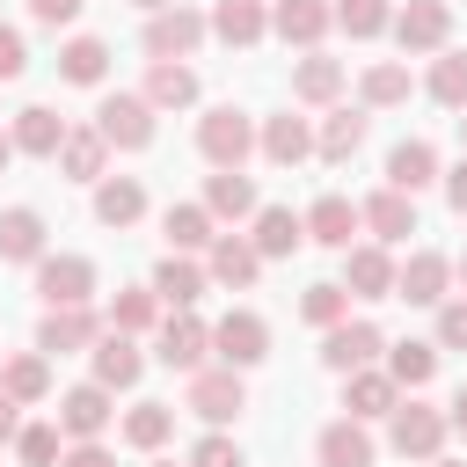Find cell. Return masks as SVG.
<instances>
[{
  "label": "cell",
  "instance_id": "6da1fadb",
  "mask_svg": "<svg viewBox=\"0 0 467 467\" xmlns=\"http://www.w3.org/2000/svg\"><path fill=\"white\" fill-rule=\"evenodd\" d=\"M387 445H394L401 460H438V452H445V409L401 394V401L387 409Z\"/></svg>",
  "mask_w": 467,
  "mask_h": 467
},
{
  "label": "cell",
  "instance_id": "7a4b0ae2",
  "mask_svg": "<svg viewBox=\"0 0 467 467\" xmlns=\"http://www.w3.org/2000/svg\"><path fill=\"white\" fill-rule=\"evenodd\" d=\"M197 153H204L212 168H241V161L255 153V117L234 109V102L204 109V117H197Z\"/></svg>",
  "mask_w": 467,
  "mask_h": 467
},
{
  "label": "cell",
  "instance_id": "3957f363",
  "mask_svg": "<svg viewBox=\"0 0 467 467\" xmlns=\"http://www.w3.org/2000/svg\"><path fill=\"white\" fill-rule=\"evenodd\" d=\"M204 36H212V15H197V7L175 0V7H153L146 15V36L139 44H146V58H190Z\"/></svg>",
  "mask_w": 467,
  "mask_h": 467
},
{
  "label": "cell",
  "instance_id": "277c9868",
  "mask_svg": "<svg viewBox=\"0 0 467 467\" xmlns=\"http://www.w3.org/2000/svg\"><path fill=\"white\" fill-rule=\"evenodd\" d=\"M95 131H102L117 153H146V146H153V102H146V95H102V102H95Z\"/></svg>",
  "mask_w": 467,
  "mask_h": 467
},
{
  "label": "cell",
  "instance_id": "5b68a950",
  "mask_svg": "<svg viewBox=\"0 0 467 467\" xmlns=\"http://www.w3.org/2000/svg\"><path fill=\"white\" fill-rule=\"evenodd\" d=\"M212 350H219V365H234V372L263 365V358H270V321H263V314H248V306L219 314V321H212Z\"/></svg>",
  "mask_w": 467,
  "mask_h": 467
},
{
  "label": "cell",
  "instance_id": "8992f818",
  "mask_svg": "<svg viewBox=\"0 0 467 467\" xmlns=\"http://www.w3.org/2000/svg\"><path fill=\"white\" fill-rule=\"evenodd\" d=\"M241 409H248V387H241L234 365H197V372H190V416H204V423L219 431V423H234Z\"/></svg>",
  "mask_w": 467,
  "mask_h": 467
},
{
  "label": "cell",
  "instance_id": "52a82bcc",
  "mask_svg": "<svg viewBox=\"0 0 467 467\" xmlns=\"http://www.w3.org/2000/svg\"><path fill=\"white\" fill-rule=\"evenodd\" d=\"M394 44L416 58V51H445V36H452V7L445 0H409V7H394Z\"/></svg>",
  "mask_w": 467,
  "mask_h": 467
},
{
  "label": "cell",
  "instance_id": "ba28073f",
  "mask_svg": "<svg viewBox=\"0 0 467 467\" xmlns=\"http://www.w3.org/2000/svg\"><path fill=\"white\" fill-rule=\"evenodd\" d=\"M36 292H44V306H88L95 263L88 255H36Z\"/></svg>",
  "mask_w": 467,
  "mask_h": 467
},
{
  "label": "cell",
  "instance_id": "9c48e42d",
  "mask_svg": "<svg viewBox=\"0 0 467 467\" xmlns=\"http://www.w3.org/2000/svg\"><path fill=\"white\" fill-rule=\"evenodd\" d=\"M379 350H387V336L372 328V321H336V328H321V365L328 372H358V365H379Z\"/></svg>",
  "mask_w": 467,
  "mask_h": 467
},
{
  "label": "cell",
  "instance_id": "30bf717a",
  "mask_svg": "<svg viewBox=\"0 0 467 467\" xmlns=\"http://www.w3.org/2000/svg\"><path fill=\"white\" fill-rule=\"evenodd\" d=\"M204 277H212V285H226V292H248V285L263 277L255 241H248V234H212V248H204Z\"/></svg>",
  "mask_w": 467,
  "mask_h": 467
},
{
  "label": "cell",
  "instance_id": "8fae6325",
  "mask_svg": "<svg viewBox=\"0 0 467 467\" xmlns=\"http://www.w3.org/2000/svg\"><path fill=\"white\" fill-rule=\"evenodd\" d=\"M445 285H452V255H438V248H416L409 263H394V299H409V306H438Z\"/></svg>",
  "mask_w": 467,
  "mask_h": 467
},
{
  "label": "cell",
  "instance_id": "7c38bea8",
  "mask_svg": "<svg viewBox=\"0 0 467 467\" xmlns=\"http://www.w3.org/2000/svg\"><path fill=\"white\" fill-rule=\"evenodd\" d=\"M95 336H102V314H95V306H44V321H36V350H44V358L88 350Z\"/></svg>",
  "mask_w": 467,
  "mask_h": 467
},
{
  "label": "cell",
  "instance_id": "4fadbf2b",
  "mask_svg": "<svg viewBox=\"0 0 467 467\" xmlns=\"http://www.w3.org/2000/svg\"><path fill=\"white\" fill-rule=\"evenodd\" d=\"M51 161H58V175H66V182H102V175H109V139H102L95 124H80V131L66 124V139H58V153H51Z\"/></svg>",
  "mask_w": 467,
  "mask_h": 467
},
{
  "label": "cell",
  "instance_id": "5bb4252c",
  "mask_svg": "<svg viewBox=\"0 0 467 467\" xmlns=\"http://www.w3.org/2000/svg\"><path fill=\"white\" fill-rule=\"evenodd\" d=\"M343 292H350V299H394V255H387L379 241L343 248Z\"/></svg>",
  "mask_w": 467,
  "mask_h": 467
},
{
  "label": "cell",
  "instance_id": "9a60e30c",
  "mask_svg": "<svg viewBox=\"0 0 467 467\" xmlns=\"http://www.w3.org/2000/svg\"><path fill=\"white\" fill-rule=\"evenodd\" d=\"M204 358H212V328H204L190 306L168 314V321H161V365H168V372H197Z\"/></svg>",
  "mask_w": 467,
  "mask_h": 467
},
{
  "label": "cell",
  "instance_id": "2e32d148",
  "mask_svg": "<svg viewBox=\"0 0 467 467\" xmlns=\"http://www.w3.org/2000/svg\"><path fill=\"white\" fill-rule=\"evenodd\" d=\"M88 358H95V387H139V372H146V358H139V343L124 336V328H102L95 343H88Z\"/></svg>",
  "mask_w": 467,
  "mask_h": 467
},
{
  "label": "cell",
  "instance_id": "e0dca14e",
  "mask_svg": "<svg viewBox=\"0 0 467 467\" xmlns=\"http://www.w3.org/2000/svg\"><path fill=\"white\" fill-rule=\"evenodd\" d=\"M255 153L270 161V168H299L306 153H314V124L306 117H263V131H255Z\"/></svg>",
  "mask_w": 467,
  "mask_h": 467
},
{
  "label": "cell",
  "instance_id": "ac0fdd59",
  "mask_svg": "<svg viewBox=\"0 0 467 467\" xmlns=\"http://www.w3.org/2000/svg\"><path fill=\"white\" fill-rule=\"evenodd\" d=\"M394 401H401V387L387 379V365H358V372H343V416L372 423V416H387Z\"/></svg>",
  "mask_w": 467,
  "mask_h": 467
},
{
  "label": "cell",
  "instance_id": "d6986e66",
  "mask_svg": "<svg viewBox=\"0 0 467 467\" xmlns=\"http://www.w3.org/2000/svg\"><path fill=\"white\" fill-rule=\"evenodd\" d=\"M255 255L263 263H277V255H292V248H306V219L292 212V204H255Z\"/></svg>",
  "mask_w": 467,
  "mask_h": 467
},
{
  "label": "cell",
  "instance_id": "ffe728a7",
  "mask_svg": "<svg viewBox=\"0 0 467 467\" xmlns=\"http://www.w3.org/2000/svg\"><path fill=\"white\" fill-rule=\"evenodd\" d=\"M204 285H212V277H204V263H190V255H175V248H168V255H161V270H153V299H161L168 314L197 306V299H204Z\"/></svg>",
  "mask_w": 467,
  "mask_h": 467
},
{
  "label": "cell",
  "instance_id": "44dd1931",
  "mask_svg": "<svg viewBox=\"0 0 467 467\" xmlns=\"http://www.w3.org/2000/svg\"><path fill=\"white\" fill-rule=\"evenodd\" d=\"M109 416H117V409H109V387H95V379L73 387V394H58V431H66V438H102Z\"/></svg>",
  "mask_w": 467,
  "mask_h": 467
},
{
  "label": "cell",
  "instance_id": "7402d4cb",
  "mask_svg": "<svg viewBox=\"0 0 467 467\" xmlns=\"http://www.w3.org/2000/svg\"><path fill=\"white\" fill-rule=\"evenodd\" d=\"M314 452H321V467H372V460H379V445H372V431H365L358 416H336V423L314 438Z\"/></svg>",
  "mask_w": 467,
  "mask_h": 467
},
{
  "label": "cell",
  "instance_id": "603a6c76",
  "mask_svg": "<svg viewBox=\"0 0 467 467\" xmlns=\"http://www.w3.org/2000/svg\"><path fill=\"white\" fill-rule=\"evenodd\" d=\"M328 22H336L328 0H277V7H270V29H277L285 44H299V51H314V44L328 36Z\"/></svg>",
  "mask_w": 467,
  "mask_h": 467
},
{
  "label": "cell",
  "instance_id": "cb8c5ba5",
  "mask_svg": "<svg viewBox=\"0 0 467 467\" xmlns=\"http://www.w3.org/2000/svg\"><path fill=\"white\" fill-rule=\"evenodd\" d=\"M431 182H438V146H431V139H401V146L387 153V190L416 197V190H431Z\"/></svg>",
  "mask_w": 467,
  "mask_h": 467
},
{
  "label": "cell",
  "instance_id": "d4e9b609",
  "mask_svg": "<svg viewBox=\"0 0 467 467\" xmlns=\"http://www.w3.org/2000/svg\"><path fill=\"white\" fill-rule=\"evenodd\" d=\"M299 219H306V241H321V248H350V234L365 226V219H358V204H350V197H336V190H328V197H314Z\"/></svg>",
  "mask_w": 467,
  "mask_h": 467
},
{
  "label": "cell",
  "instance_id": "484cf974",
  "mask_svg": "<svg viewBox=\"0 0 467 467\" xmlns=\"http://www.w3.org/2000/svg\"><path fill=\"white\" fill-rule=\"evenodd\" d=\"M358 219L372 226V241H379V248H394V241H409V234H416V197L379 190V197H365V204H358Z\"/></svg>",
  "mask_w": 467,
  "mask_h": 467
},
{
  "label": "cell",
  "instance_id": "4316f807",
  "mask_svg": "<svg viewBox=\"0 0 467 467\" xmlns=\"http://www.w3.org/2000/svg\"><path fill=\"white\" fill-rule=\"evenodd\" d=\"M212 36L234 44V51H248V44L270 36V7H263V0H219V7H212Z\"/></svg>",
  "mask_w": 467,
  "mask_h": 467
},
{
  "label": "cell",
  "instance_id": "83f0119b",
  "mask_svg": "<svg viewBox=\"0 0 467 467\" xmlns=\"http://www.w3.org/2000/svg\"><path fill=\"white\" fill-rule=\"evenodd\" d=\"M15 153H29V161H51L58 153V139H66V117L58 109H44V102H29V109H15Z\"/></svg>",
  "mask_w": 467,
  "mask_h": 467
},
{
  "label": "cell",
  "instance_id": "f1b7e54d",
  "mask_svg": "<svg viewBox=\"0 0 467 467\" xmlns=\"http://www.w3.org/2000/svg\"><path fill=\"white\" fill-rule=\"evenodd\" d=\"M365 131H372V117H365V109H328V117H321V131H314V153H321L328 168H343V161L365 146Z\"/></svg>",
  "mask_w": 467,
  "mask_h": 467
},
{
  "label": "cell",
  "instance_id": "f546056e",
  "mask_svg": "<svg viewBox=\"0 0 467 467\" xmlns=\"http://www.w3.org/2000/svg\"><path fill=\"white\" fill-rule=\"evenodd\" d=\"M212 219H255V182L241 168H212L204 175V197H197Z\"/></svg>",
  "mask_w": 467,
  "mask_h": 467
},
{
  "label": "cell",
  "instance_id": "4dcf8cb0",
  "mask_svg": "<svg viewBox=\"0 0 467 467\" xmlns=\"http://www.w3.org/2000/svg\"><path fill=\"white\" fill-rule=\"evenodd\" d=\"M95 219L102 226H139L146 219V182L139 175H102L95 182Z\"/></svg>",
  "mask_w": 467,
  "mask_h": 467
},
{
  "label": "cell",
  "instance_id": "1f68e13d",
  "mask_svg": "<svg viewBox=\"0 0 467 467\" xmlns=\"http://www.w3.org/2000/svg\"><path fill=\"white\" fill-rule=\"evenodd\" d=\"M36 255H44V212L7 204L0 212V263H36Z\"/></svg>",
  "mask_w": 467,
  "mask_h": 467
},
{
  "label": "cell",
  "instance_id": "d6a6232c",
  "mask_svg": "<svg viewBox=\"0 0 467 467\" xmlns=\"http://www.w3.org/2000/svg\"><path fill=\"white\" fill-rule=\"evenodd\" d=\"M292 95H299V102H314V109H328V102L343 95V58H321V51H306V58L292 66Z\"/></svg>",
  "mask_w": 467,
  "mask_h": 467
},
{
  "label": "cell",
  "instance_id": "836d02e7",
  "mask_svg": "<svg viewBox=\"0 0 467 467\" xmlns=\"http://www.w3.org/2000/svg\"><path fill=\"white\" fill-rule=\"evenodd\" d=\"M153 109H190L197 102V73L182 66V58H153V73H146V88H139Z\"/></svg>",
  "mask_w": 467,
  "mask_h": 467
},
{
  "label": "cell",
  "instance_id": "e575fe53",
  "mask_svg": "<svg viewBox=\"0 0 467 467\" xmlns=\"http://www.w3.org/2000/svg\"><path fill=\"white\" fill-rule=\"evenodd\" d=\"M212 226H219V219H212L204 204H168V212H161V234H168V248H175V255L212 248Z\"/></svg>",
  "mask_w": 467,
  "mask_h": 467
},
{
  "label": "cell",
  "instance_id": "d590c367",
  "mask_svg": "<svg viewBox=\"0 0 467 467\" xmlns=\"http://www.w3.org/2000/svg\"><path fill=\"white\" fill-rule=\"evenodd\" d=\"M175 438V409L168 401H139V409H124V445L131 452H161Z\"/></svg>",
  "mask_w": 467,
  "mask_h": 467
},
{
  "label": "cell",
  "instance_id": "8d00e7d4",
  "mask_svg": "<svg viewBox=\"0 0 467 467\" xmlns=\"http://www.w3.org/2000/svg\"><path fill=\"white\" fill-rule=\"evenodd\" d=\"M58 73H66L73 88H102V73H109V44H102V36H66Z\"/></svg>",
  "mask_w": 467,
  "mask_h": 467
},
{
  "label": "cell",
  "instance_id": "74e56055",
  "mask_svg": "<svg viewBox=\"0 0 467 467\" xmlns=\"http://www.w3.org/2000/svg\"><path fill=\"white\" fill-rule=\"evenodd\" d=\"M379 358H387V379H394V387H409V394H416V387H431V372H438V343H387Z\"/></svg>",
  "mask_w": 467,
  "mask_h": 467
},
{
  "label": "cell",
  "instance_id": "f35d334b",
  "mask_svg": "<svg viewBox=\"0 0 467 467\" xmlns=\"http://www.w3.org/2000/svg\"><path fill=\"white\" fill-rule=\"evenodd\" d=\"M0 394H15L22 409H29V401H44V394H51V365H44V350L7 358V365H0Z\"/></svg>",
  "mask_w": 467,
  "mask_h": 467
},
{
  "label": "cell",
  "instance_id": "ab89813d",
  "mask_svg": "<svg viewBox=\"0 0 467 467\" xmlns=\"http://www.w3.org/2000/svg\"><path fill=\"white\" fill-rule=\"evenodd\" d=\"M358 95H365V109H401V102H409V66H401V58H379V66H365Z\"/></svg>",
  "mask_w": 467,
  "mask_h": 467
},
{
  "label": "cell",
  "instance_id": "60d3db41",
  "mask_svg": "<svg viewBox=\"0 0 467 467\" xmlns=\"http://www.w3.org/2000/svg\"><path fill=\"white\" fill-rule=\"evenodd\" d=\"M161 321V299H153V285H131V292H117L109 299V314H102V328H124V336H139V328H153Z\"/></svg>",
  "mask_w": 467,
  "mask_h": 467
},
{
  "label": "cell",
  "instance_id": "b9f144b4",
  "mask_svg": "<svg viewBox=\"0 0 467 467\" xmlns=\"http://www.w3.org/2000/svg\"><path fill=\"white\" fill-rule=\"evenodd\" d=\"M431 102L467 109V51H438V66H431Z\"/></svg>",
  "mask_w": 467,
  "mask_h": 467
},
{
  "label": "cell",
  "instance_id": "7bdbcfd3",
  "mask_svg": "<svg viewBox=\"0 0 467 467\" xmlns=\"http://www.w3.org/2000/svg\"><path fill=\"white\" fill-rule=\"evenodd\" d=\"M343 314H350V292H343V285H306V292H299V321L336 328Z\"/></svg>",
  "mask_w": 467,
  "mask_h": 467
},
{
  "label": "cell",
  "instance_id": "ee69618b",
  "mask_svg": "<svg viewBox=\"0 0 467 467\" xmlns=\"http://www.w3.org/2000/svg\"><path fill=\"white\" fill-rule=\"evenodd\" d=\"M58 438H66L58 423H22V431H15V452H22V467H58V452H66Z\"/></svg>",
  "mask_w": 467,
  "mask_h": 467
},
{
  "label": "cell",
  "instance_id": "f6af8a7d",
  "mask_svg": "<svg viewBox=\"0 0 467 467\" xmlns=\"http://www.w3.org/2000/svg\"><path fill=\"white\" fill-rule=\"evenodd\" d=\"M336 22L365 44V36H379V29L394 22V0H336Z\"/></svg>",
  "mask_w": 467,
  "mask_h": 467
},
{
  "label": "cell",
  "instance_id": "bcb514c9",
  "mask_svg": "<svg viewBox=\"0 0 467 467\" xmlns=\"http://www.w3.org/2000/svg\"><path fill=\"white\" fill-rule=\"evenodd\" d=\"M190 467H248V460H241V445H234L226 431H204V438L190 445Z\"/></svg>",
  "mask_w": 467,
  "mask_h": 467
},
{
  "label": "cell",
  "instance_id": "7dc6e473",
  "mask_svg": "<svg viewBox=\"0 0 467 467\" xmlns=\"http://www.w3.org/2000/svg\"><path fill=\"white\" fill-rule=\"evenodd\" d=\"M438 350H467V299H438Z\"/></svg>",
  "mask_w": 467,
  "mask_h": 467
},
{
  "label": "cell",
  "instance_id": "c3c4849f",
  "mask_svg": "<svg viewBox=\"0 0 467 467\" xmlns=\"http://www.w3.org/2000/svg\"><path fill=\"white\" fill-rule=\"evenodd\" d=\"M22 73H29V44H22V29L0 22V80H22Z\"/></svg>",
  "mask_w": 467,
  "mask_h": 467
},
{
  "label": "cell",
  "instance_id": "681fc988",
  "mask_svg": "<svg viewBox=\"0 0 467 467\" xmlns=\"http://www.w3.org/2000/svg\"><path fill=\"white\" fill-rule=\"evenodd\" d=\"M58 467H117V460H109V445H102V438H73V445L58 452Z\"/></svg>",
  "mask_w": 467,
  "mask_h": 467
},
{
  "label": "cell",
  "instance_id": "f907efd6",
  "mask_svg": "<svg viewBox=\"0 0 467 467\" xmlns=\"http://www.w3.org/2000/svg\"><path fill=\"white\" fill-rule=\"evenodd\" d=\"M80 7H88V0H29V15H36L44 29H58V22H73Z\"/></svg>",
  "mask_w": 467,
  "mask_h": 467
},
{
  "label": "cell",
  "instance_id": "816d5d0a",
  "mask_svg": "<svg viewBox=\"0 0 467 467\" xmlns=\"http://www.w3.org/2000/svg\"><path fill=\"white\" fill-rule=\"evenodd\" d=\"M438 182H445V204H452V212L467 219V161H460V168H445Z\"/></svg>",
  "mask_w": 467,
  "mask_h": 467
},
{
  "label": "cell",
  "instance_id": "f5cc1de1",
  "mask_svg": "<svg viewBox=\"0 0 467 467\" xmlns=\"http://www.w3.org/2000/svg\"><path fill=\"white\" fill-rule=\"evenodd\" d=\"M15 431H22V401L0 394V445H15Z\"/></svg>",
  "mask_w": 467,
  "mask_h": 467
},
{
  "label": "cell",
  "instance_id": "db71d44e",
  "mask_svg": "<svg viewBox=\"0 0 467 467\" xmlns=\"http://www.w3.org/2000/svg\"><path fill=\"white\" fill-rule=\"evenodd\" d=\"M445 431H460V438H467V387L445 401Z\"/></svg>",
  "mask_w": 467,
  "mask_h": 467
},
{
  "label": "cell",
  "instance_id": "11a10c76",
  "mask_svg": "<svg viewBox=\"0 0 467 467\" xmlns=\"http://www.w3.org/2000/svg\"><path fill=\"white\" fill-rule=\"evenodd\" d=\"M7 161H15V139H7V131H0V168H7Z\"/></svg>",
  "mask_w": 467,
  "mask_h": 467
},
{
  "label": "cell",
  "instance_id": "9f6ffc18",
  "mask_svg": "<svg viewBox=\"0 0 467 467\" xmlns=\"http://www.w3.org/2000/svg\"><path fill=\"white\" fill-rule=\"evenodd\" d=\"M131 7H146V15H153V7H175V0H131Z\"/></svg>",
  "mask_w": 467,
  "mask_h": 467
},
{
  "label": "cell",
  "instance_id": "6f0895ef",
  "mask_svg": "<svg viewBox=\"0 0 467 467\" xmlns=\"http://www.w3.org/2000/svg\"><path fill=\"white\" fill-rule=\"evenodd\" d=\"M423 467H467V460H423Z\"/></svg>",
  "mask_w": 467,
  "mask_h": 467
},
{
  "label": "cell",
  "instance_id": "680465c9",
  "mask_svg": "<svg viewBox=\"0 0 467 467\" xmlns=\"http://www.w3.org/2000/svg\"><path fill=\"white\" fill-rule=\"evenodd\" d=\"M452 277H460V285H467V255H460V263H452Z\"/></svg>",
  "mask_w": 467,
  "mask_h": 467
},
{
  "label": "cell",
  "instance_id": "91938a15",
  "mask_svg": "<svg viewBox=\"0 0 467 467\" xmlns=\"http://www.w3.org/2000/svg\"><path fill=\"white\" fill-rule=\"evenodd\" d=\"M460 139H467V109H460Z\"/></svg>",
  "mask_w": 467,
  "mask_h": 467
},
{
  "label": "cell",
  "instance_id": "94428289",
  "mask_svg": "<svg viewBox=\"0 0 467 467\" xmlns=\"http://www.w3.org/2000/svg\"><path fill=\"white\" fill-rule=\"evenodd\" d=\"M153 467H175V460H153Z\"/></svg>",
  "mask_w": 467,
  "mask_h": 467
}]
</instances>
